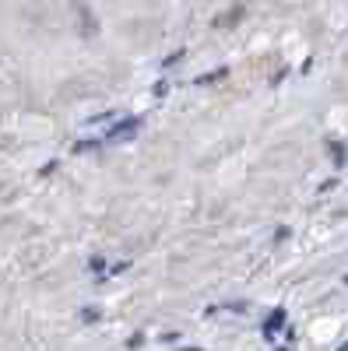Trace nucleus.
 I'll list each match as a JSON object with an SVG mask.
<instances>
[{"mask_svg": "<svg viewBox=\"0 0 348 351\" xmlns=\"http://www.w3.org/2000/svg\"><path fill=\"white\" fill-rule=\"evenodd\" d=\"M225 74H229L225 67H222V71H208V74H200V77H197V84H215V81H222Z\"/></svg>", "mask_w": 348, "mask_h": 351, "instance_id": "20e7f679", "label": "nucleus"}, {"mask_svg": "<svg viewBox=\"0 0 348 351\" xmlns=\"http://www.w3.org/2000/svg\"><path fill=\"white\" fill-rule=\"evenodd\" d=\"M232 4H246V0H232Z\"/></svg>", "mask_w": 348, "mask_h": 351, "instance_id": "39448f33", "label": "nucleus"}, {"mask_svg": "<svg viewBox=\"0 0 348 351\" xmlns=\"http://www.w3.org/2000/svg\"><path fill=\"white\" fill-rule=\"evenodd\" d=\"M281 327H285V309H275V313L264 319V327H260V330H264L268 341H275V337L281 334Z\"/></svg>", "mask_w": 348, "mask_h": 351, "instance_id": "f03ea898", "label": "nucleus"}, {"mask_svg": "<svg viewBox=\"0 0 348 351\" xmlns=\"http://www.w3.org/2000/svg\"><path fill=\"white\" fill-rule=\"evenodd\" d=\"M331 148V155H334V165H345V158H348V152H345V144H338V141H331L327 144Z\"/></svg>", "mask_w": 348, "mask_h": 351, "instance_id": "7ed1b4c3", "label": "nucleus"}, {"mask_svg": "<svg viewBox=\"0 0 348 351\" xmlns=\"http://www.w3.org/2000/svg\"><path fill=\"white\" fill-rule=\"evenodd\" d=\"M137 130H141V120H124V123H116L113 130H106L99 144H116V141H127V137H134Z\"/></svg>", "mask_w": 348, "mask_h": 351, "instance_id": "f257e3e1", "label": "nucleus"}]
</instances>
